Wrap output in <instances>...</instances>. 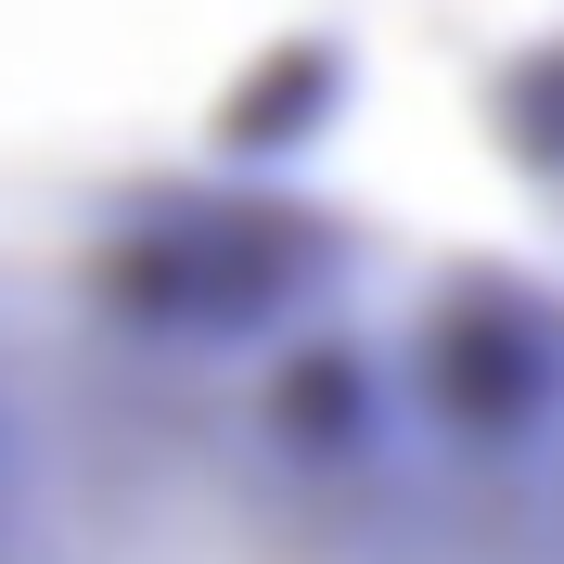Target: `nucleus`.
Instances as JSON below:
<instances>
[{
  "instance_id": "f257e3e1",
  "label": "nucleus",
  "mask_w": 564,
  "mask_h": 564,
  "mask_svg": "<svg viewBox=\"0 0 564 564\" xmlns=\"http://www.w3.org/2000/svg\"><path fill=\"white\" fill-rule=\"evenodd\" d=\"M0 564H398V527L245 398L77 372L0 462Z\"/></svg>"
},
{
  "instance_id": "f03ea898",
  "label": "nucleus",
  "mask_w": 564,
  "mask_h": 564,
  "mask_svg": "<svg viewBox=\"0 0 564 564\" xmlns=\"http://www.w3.org/2000/svg\"><path fill=\"white\" fill-rule=\"evenodd\" d=\"M398 564H564V527H398Z\"/></svg>"
},
{
  "instance_id": "7ed1b4c3",
  "label": "nucleus",
  "mask_w": 564,
  "mask_h": 564,
  "mask_svg": "<svg viewBox=\"0 0 564 564\" xmlns=\"http://www.w3.org/2000/svg\"><path fill=\"white\" fill-rule=\"evenodd\" d=\"M513 141H527V180L564 206V39L527 65V90H513Z\"/></svg>"
}]
</instances>
